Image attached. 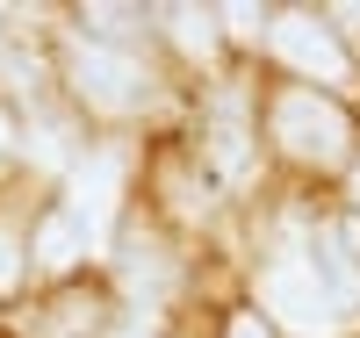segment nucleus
Wrapping results in <instances>:
<instances>
[{
	"instance_id": "nucleus-13",
	"label": "nucleus",
	"mask_w": 360,
	"mask_h": 338,
	"mask_svg": "<svg viewBox=\"0 0 360 338\" xmlns=\"http://www.w3.org/2000/svg\"><path fill=\"white\" fill-rule=\"evenodd\" d=\"M152 22H166V37L188 51V58H209V51H217V8H159Z\"/></svg>"
},
{
	"instance_id": "nucleus-18",
	"label": "nucleus",
	"mask_w": 360,
	"mask_h": 338,
	"mask_svg": "<svg viewBox=\"0 0 360 338\" xmlns=\"http://www.w3.org/2000/svg\"><path fill=\"white\" fill-rule=\"evenodd\" d=\"M353 202H360V166H353Z\"/></svg>"
},
{
	"instance_id": "nucleus-15",
	"label": "nucleus",
	"mask_w": 360,
	"mask_h": 338,
	"mask_svg": "<svg viewBox=\"0 0 360 338\" xmlns=\"http://www.w3.org/2000/svg\"><path fill=\"white\" fill-rule=\"evenodd\" d=\"M224 338H274V331H266V317H259V310H238Z\"/></svg>"
},
{
	"instance_id": "nucleus-12",
	"label": "nucleus",
	"mask_w": 360,
	"mask_h": 338,
	"mask_svg": "<svg viewBox=\"0 0 360 338\" xmlns=\"http://www.w3.org/2000/svg\"><path fill=\"white\" fill-rule=\"evenodd\" d=\"M317 252H324V288L332 295H360V266H353V223H324L317 230Z\"/></svg>"
},
{
	"instance_id": "nucleus-10",
	"label": "nucleus",
	"mask_w": 360,
	"mask_h": 338,
	"mask_svg": "<svg viewBox=\"0 0 360 338\" xmlns=\"http://www.w3.org/2000/svg\"><path fill=\"white\" fill-rule=\"evenodd\" d=\"M29 338H108V302L94 288H65L51 295V310L29 324Z\"/></svg>"
},
{
	"instance_id": "nucleus-4",
	"label": "nucleus",
	"mask_w": 360,
	"mask_h": 338,
	"mask_svg": "<svg viewBox=\"0 0 360 338\" xmlns=\"http://www.w3.org/2000/svg\"><path fill=\"white\" fill-rule=\"evenodd\" d=\"M259 310L274 317L281 331L295 338H332L346 317H339V295L324 288V273H317V252H274L259 266Z\"/></svg>"
},
{
	"instance_id": "nucleus-8",
	"label": "nucleus",
	"mask_w": 360,
	"mask_h": 338,
	"mask_svg": "<svg viewBox=\"0 0 360 338\" xmlns=\"http://www.w3.org/2000/svg\"><path fill=\"white\" fill-rule=\"evenodd\" d=\"M86 252H94V245L79 238V223H72L58 202L44 209L37 223H29V273H51V281H65V273H72Z\"/></svg>"
},
{
	"instance_id": "nucleus-9",
	"label": "nucleus",
	"mask_w": 360,
	"mask_h": 338,
	"mask_svg": "<svg viewBox=\"0 0 360 338\" xmlns=\"http://www.w3.org/2000/svg\"><path fill=\"white\" fill-rule=\"evenodd\" d=\"M79 151H86V144H79V130H72L65 115H51V108H29V115H22V159H29V166H44V173L65 180Z\"/></svg>"
},
{
	"instance_id": "nucleus-2",
	"label": "nucleus",
	"mask_w": 360,
	"mask_h": 338,
	"mask_svg": "<svg viewBox=\"0 0 360 338\" xmlns=\"http://www.w3.org/2000/svg\"><path fill=\"white\" fill-rule=\"evenodd\" d=\"M123 202H130V151L123 144H86L72 173H65V188H58V209L79 223V238L94 245H115V223H123Z\"/></svg>"
},
{
	"instance_id": "nucleus-16",
	"label": "nucleus",
	"mask_w": 360,
	"mask_h": 338,
	"mask_svg": "<svg viewBox=\"0 0 360 338\" xmlns=\"http://www.w3.org/2000/svg\"><path fill=\"white\" fill-rule=\"evenodd\" d=\"M108 338H159V331L144 324V317H130V324H108Z\"/></svg>"
},
{
	"instance_id": "nucleus-11",
	"label": "nucleus",
	"mask_w": 360,
	"mask_h": 338,
	"mask_svg": "<svg viewBox=\"0 0 360 338\" xmlns=\"http://www.w3.org/2000/svg\"><path fill=\"white\" fill-rule=\"evenodd\" d=\"M29 288V216L0 209V302Z\"/></svg>"
},
{
	"instance_id": "nucleus-17",
	"label": "nucleus",
	"mask_w": 360,
	"mask_h": 338,
	"mask_svg": "<svg viewBox=\"0 0 360 338\" xmlns=\"http://www.w3.org/2000/svg\"><path fill=\"white\" fill-rule=\"evenodd\" d=\"M332 22H353V37H360V8H332Z\"/></svg>"
},
{
	"instance_id": "nucleus-1",
	"label": "nucleus",
	"mask_w": 360,
	"mask_h": 338,
	"mask_svg": "<svg viewBox=\"0 0 360 338\" xmlns=\"http://www.w3.org/2000/svg\"><path fill=\"white\" fill-rule=\"evenodd\" d=\"M58 79H65L72 108L108 115V122H130V115H144L159 101V79L137 58V44H101V37H86V29H72V37L58 44Z\"/></svg>"
},
{
	"instance_id": "nucleus-7",
	"label": "nucleus",
	"mask_w": 360,
	"mask_h": 338,
	"mask_svg": "<svg viewBox=\"0 0 360 338\" xmlns=\"http://www.w3.org/2000/svg\"><path fill=\"white\" fill-rule=\"evenodd\" d=\"M202 166L224 180V188H238V180L252 173V115H245V94L224 79L217 101H209L202 115Z\"/></svg>"
},
{
	"instance_id": "nucleus-5",
	"label": "nucleus",
	"mask_w": 360,
	"mask_h": 338,
	"mask_svg": "<svg viewBox=\"0 0 360 338\" xmlns=\"http://www.w3.org/2000/svg\"><path fill=\"white\" fill-rule=\"evenodd\" d=\"M266 51H274L288 72H303L310 86H346L353 79V58L339 51V37L317 15H274L266 22Z\"/></svg>"
},
{
	"instance_id": "nucleus-3",
	"label": "nucleus",
	"mask_w": 360,
	"mask_h": 338,
	"mask_svg": "<svg viewBox=\"0 0 360 338\" xmlns=\"http://www.w3.org/2000/svg\"><path fill=\"white\" fill-rule=\"evenodd\" d=\"M266 130H274V144L288 151L295 166H346L353 159V115L317 94V86H288V94H274V108H266Z\"/></svg>"
},
{
	"instance_id": "nucleus-14",
	"label": "nucleus",
	"mask_w": 360,
	"mask_h": 338,
	"mask_svg": "<svg viewBox=\"0 0 360 338\" xmlns=\"http://www.w3.org/2000/svg\"><path fill=\"white\" fill-rule=\"evenodd\" d=\"M15 151H22V115H15V101H8V94H0V166H8Z\"/></svg>"
},
{
	"instance_id": "nucleus-6",
	"label": "nucleus",
	"mask_w": 360,
	"mask_h": 338,
	"mask_svg": "<svg viewBox=\"0 0 360 338\" xmlns=\"http://www.w3.org/2000/svg\"><path fill=\"white\" fill-rule=\"evenodd\" d=\"M115 288H123L130 310H166L173 288H180V259H173V245L159 230H123V245H115Z\"/></svg>"
}]
</instances>
